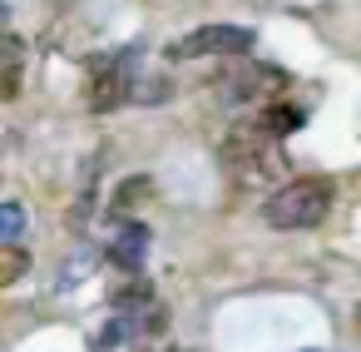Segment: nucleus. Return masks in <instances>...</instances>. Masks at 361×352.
Segmentation results:
<instances>
[{
    "mask_svg": "<svg viewBox=\"0 0 361 352\" xmlns=\"http://www.w3.org/2000/svg\"><path fill=\"white\" fill-rule=\"evenodd\" d=\"M277 85H287L282 70H262V65L243 60V65H233V70L218 80V95H223L228 105H243V100H267Z\"/></svg>",
    "mask_w": 361,
    "mask_h": 352,
    "instance_id": "obj_5",
    "label": "nucleus"
},
{
    "mask_svg": "<svg viewBox=\"0 0 361 352\" xmlns=\"http://www.w3.org/2000/svg\"><path fill=\"white\" fill-rule=\"evenodd\" d=\"M25 268H30V253H25L20 243H0V288L20 283V278H25Z\"/></svg>",
    "mask_w": 361,
    "mask_h": 352,
    "instance_id": "obj_8",
    "label": "nucleus"
},
{
    "mask_svg": "<svg viewBox=\"0 0 361 352\" xmlns=\"http://www.w3.org/2000/svg\"><path fill=\"white\" fill-rule=\"evenodd\" d=\"M144 248H149V228H144V223H134V218H129V223H124V228H119V238H114V263H119V268H129V273H134V268H139V263H144Z\"/></svg>",
    "mask_w": 361,
    "mask_h": 352,
    "instance_id": "obj_7",
    "label": "nucleus"
},
{
    "mask_svg": "<svg viewBox=\"0 0 361 352\" xmlns=\"http://www.w3.org/2000/svg\"><path fill=\"white\" fill-rule=\"evenodd\" d=\"M247 50H252V30L247 25H198L169 55L173 60H238Z\"/></svg>",
    "mask_w": 361,
    "mask_h": 352,
    "instance_id": "obj_3",
    "label": "nucleus"
},
{
    "mask_svg": "<svg viewBox=\"0 0 361 352\" xmlns=\"http://www.w3.org/2000/svg\"><path fill=\"white\" fill-rule=\"evenodd\" d=\"M6 16H11V11H6V0H0V25H6Z\"/></svg>",
    "mask_w": 361,
    "mask_h": 352,
    "instance_id": "obj_10",
    "label": "nucleus"
},
{
    "mask_svg": "<svg viewBox=\"0 0 361 352\" xmlns=\"http://www.w3.org/2000/svg\"><path fill=\"white\" fill-rule=\"evenodd\" d=\"M218 164L223 174L238 184V189H282V174H287V149L282 139L267 129L262 115H247L228 129V139L218 144Z\"/></svg>",
    "mask_w": 361,
    "mask_h": 352,
    "instance_id": "obj_1",
    "label": "nucleus"
},
{
    "mask_svg": "<svg viewBox=\"0 0 361 352\" xmlns=\"http://www.w3.org/2000/svg\"><path fill=\"white\" fill-rule=\"evenodd\" d=\"M129 95H134V80H129L124 55H94V60H90V110H94V115H109V110H119Z\"/></svg>",
    "mask_w": 361,
    "mask_h": 352,
    "instance_id": "obj_4",
    "label": "nucleus"
},
{
    "mask_svg": "<svg viewBox=\"0 0 361 352\" xmlns=\"http://www.w3.org/2000/svg\"><path fill=\"white\" fill-rule=\"evenodd\" d=\"M25 80V40L0 30V100H16Z\"/></svg>",
    "mask_w": 361,
    "mask_h": 352,
    "instance_id": "obj_6",
    "label": "nucleus"
},
{
    "mask_svg": "<svg viewBox=\"0 0 361 352\" xmlns=\"http://www.w3.org/2000/svg\"><path fill=\"white\" fill-rule=\"evenodd\" d=\"M331 184L326 179H287L282 189L267 194L262 204V223L277 233H297V228H317L331 213Z\"/></svg>",
    "mask_w": 361,
    "mask_h": 352,
    "instance_id": "obj_2",
    "label": "nucleus"
},
{
    "mask_svg": "<svg viewBox=\"0 0 361 352\" xmlns=\"http://www.w3.org/2000/svg\"><path fill=\"white\" fill-rule=\"evenodd\" d=\"M25 233V209L20 204H0V243H16Z\"/></svg>",
    "mask_w": 361,
    "mask_h": 352,
    "instance_id": "obj_9",
    "label": "nucleus"
}]
</instances>
